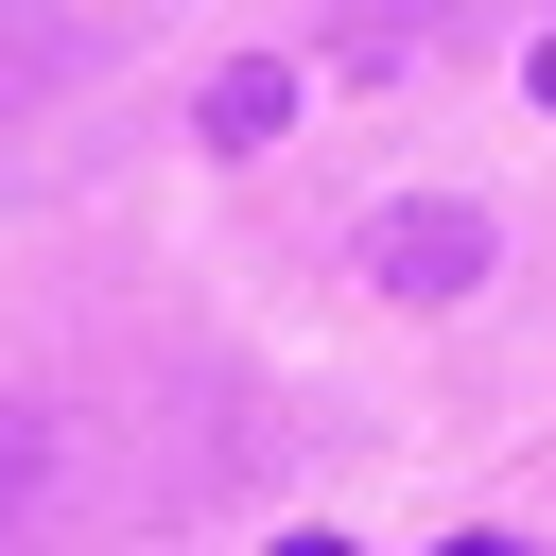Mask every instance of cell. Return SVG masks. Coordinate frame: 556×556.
Wrapping results in <instances>:
<instances>
[{"label": "cell", "instance_id": "3957f363", "mask_svg": "<svg viewBox=\"0 0 556 556\" xmlns=\"http://www.w3.org/2000/svg\"><path fill=\"white\" fill-rule=\"evenodd\" d=\"M434 556H521V539H434Z\"/></svg>", "mask_w": 556, "mask_h": 556}, {"label": "cell", "instance_id": "7a4b0ae2", "mask_svg": "<svg viewBox=\"0 0 556 556\" xmlns=\"http://www.w3.org/2000/svg\"><path fill=\"white\" fill-rule=\"evenodd\" d=\"M278 104H295V70H278V52L208 70V139H226V156H243V139H278Z\"/></svg>", "mask_w": 556, "mask_h": 556}, {"label": "cell", "instance_id": "277c9868", "mask_svg": "<svg viewBox=\"0 0 556 556\" xmlns=\"http://www.w3.org/2000/svg\"><path fill=\"white\" fill-rule=\"evenodd\" d=\"M278 556H348V539H278Z\"/></svg>", "mask_w": 556, "mask_h": 556}, {"label": "cell", "instance_id": "6da1fadb", "mask_svg": "<svg viewBox=\"0 0 556 556\" xmlns=\"http://www.w3.org/2000/svg\"><path fill=\"white\" fill-rule=\"evenodd\" d=\"M365 278L417 295V313L469 295V278H486V208H452V191H434V208H382V226H365Z\"/></svg>", "mask_w": 556, "mask_h": 556}]
</instances>
